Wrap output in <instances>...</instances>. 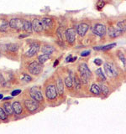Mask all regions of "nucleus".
<instances>
[{"instance_id":"1","label":"nucleus","mask_w":126,"mask_h":134,"mask_svg":"<svg viewBox=\"0 0 126 134\" xmlns=\"http://www.w3.org/2000/svg\"><path fill=\"white\" fill-rule=\"evenodd\" d=\"M78 70H79L80 75H81V81L84 83H87L89 81V78L91 77L92 73L89 68L87 67V64L82 63V64L80 65L78 67Z\"/></svg>"},{"instance_id":"2","label":"nucleus","mask_w":126,"mask_h":134,"mask_svg":"<svg viewBox=\"0 0 126 134\" xmlns=\"http://www.w3.org/2000/svg\"><path fill=\"white\" fill-rule=\"evenodd\" d=\"M28 70L32 75H38L42 72V70H43V66H42V65L39 62L33 61L28 65Z\"/></svg>"},{"instance_id":"3","label":"nucleus","mask_w":126,"mask_h":134,"mask_svg":"<svg viewBox=\"0 0 126 134\" xmlns=\"http://www.w3.org/2000/svg\"><path fill=\"white\" fill-rule=\"evenodd\" d=\"M9 28L15 29V30H21L23 29L24 19L21 18H13L9 20Z\"/></svg>"},{"instance_id":"4","label":"nucleus","mask_w":126,"mask_h":134,"mask_svg":"<svg viewBox=\"0 0 126 134\" xmlns=\"http://www.w3.org/2000/svg\"><path fill=\"white\" fill-rule=\"evenodd\" d=\"M45 96L49 100H55L57 97V89L55 85H49L45 88Z\"/></svg>"},{"instance_id":"5","label":"nucleus","mask_w":126,"mask_h":134,"mask_svg":"<svg viewBox=\"0 0 126 134\" xmlns=\"http://www.w3.org/2000/svg\"><path fill=\"white\" fill-rule=\"evenodd\" d=\"M29 93H30L31 97L35 100H36V102H43L44 100V97H43V95H42V92L38 87H35V86L32 87L31 89L29 90Z\"/></svg>"},{"instance_id":"6","label":"nucleus","mask_w":126,"mask_h":134,"mask_svg":"<svg viewBox=\"0 0 126 134\" xmlns=\"http://www.w3.org/2000/svg\"><path fill=\"white\" fill-rule=\"evenodd\" d=\"M92 31H93V33L96 35H98L99 37H103L105 35H106L107 29L104 24L98 23L94 25L93 28H92Z\"/></svg>"},{"instance_id":"7","label":"nucleus","mask_w":126,"mask_h":134,"mask_svg":"<svg viewBox=\"0 0 126 134\" xmlns=\"http://www.w3.org/2000/svg\"><path fill=\"white\" fill-rule=\"evenodd\" d=\"M65 35H66V39L69 44H72L75 40H76V35H77V31H76V29L74 28H69L67 29L66 32H65Z\"/></svg>"},{"instance_id":"8","label":"nucleus","mask_w":126,"mask_h":134,"mask_svg":"<svg viewBox=\"0 0 126 134\" xmlns=\"http://www.w3.org/2000/svg\"><path fill=\"white\" fill-rule=\"evenodd\" d=\"M32 24V29L36 33H41L42 31H44V26L42 24V21L39 18H35L31 22Z\"/></svg>"},{"instance_id":"9","label":"nucleus","mask_w":126,"mask_h":134,"mask_svg":"<svg viewBox=\"0 0 126 134\" xmlns=\"http://www.w3.org/2000/svg\"><path fill=\"white\" fill-rule=\"evenodd\" d=\"M24 106L29 111L33 112L38 109L39 104H38V102H36L34 99H27L24 100Z\"/></svg>"},{"instance_id":"10","label":"nucleus","mask_w":126,"mask_h":134,"mask_svg":"<svg viewBox=\"0 0 126 134\" xmlns=\"http://www.w3.org/2000/svg\"><path fill=\"white\" fill-rule=\"evenodd\" d=\"M104 70L107 75L109 77H115L117 75V71L115 67L110 63H105L104 64Z\"/></svg>"},{"instance_id":"11","label":"nucleus","mask_w":126,"mask_h":134,"mask_svg":"<svg viewBox=\"0 0 126 134\" xmlns=\"http://www.w3.org/2000/svg\"><path fill=\"white\" fill-rule=\"evenodd\" d=\"M39 48H40V44L37 43V42H34V43H32L30 45V49L26 52V56L27 57L35 56L37 54L38 50H39Z\"/></svg>"},{"instance_id":"12","label":"nucleus","mask_w":126,"mask_h":134,"mask_svg":"<svg viewBox=\"0 0 126 134\" xmlns=\"http://www.w3.org/2000/svg\"><path fill=\"white\" fill-rule=\"evenodd\" d=\"M88 29H89V25L87 23H82L77 27V30L76 31H77V34L79 36L83 37L86 35V33L87 32Z\"/></svg>"},{"instance_id":"13","label":"nucleus","mask_w":126,"mask_h":134,"mask_svg":"<svg viewBox=\"0 0 126 134\" xmlns=\"http://www.w3.org/2000/svg\"><path fill=\"white\" fill-rule=\"evenodd\" d=\"M42 24H43L44 29H51L54 26V20L50 17H44L41 19Z\"/></svg>"},{"instance_id":"14","label":"nucleus","mask_w":126,"mask_h":134,"mask_svg":"<svg viewBox=\"0 0 126 134\" xmlns=\"http://www.w3.org/2000/svg\"><path fill=\"white\" fill-rule=\"evenodd\" d=\"M9 28V24L6 18L0 16V32H4Z\"/></svg>"},{"instance_id":"15","label":"nucleus","mask_w":126,"mask_h":134,"mask_svg":"<svg viewBox=\"0 0 126 134\" xmlns=\"http://www.w3.org/2000/svg\"><path fill=\"white\" fill-rule=\"evenodd\" d=\"M122 35V33L114 26H111L108 28V36L110 38H117Z\"/></svg>"},{"instance_id":"16","label":"nucleus","mask_w":126,"mask_h":134,"mask_svg":"<svg viewBox=\"0 0 126 134\" xmlns=\"http://www.w3.org/2000/svg\"><path fill=\"white\" fill-rule=\"evenodd\" d=\"M12 107H13V110H14V112H15V114H16V115H20L21 113L23 112L22 105H21L20 102H13Z\"/></svg>"},{"instance_id":"17","label":"nucleus","mask_w":126,"mask_h":134,"mask_svg":"<svg viewBox=\"0 0 126 134\" xmlns=\"http://www.w3.org/2000/svg\"><path fill=\"white\" fill-rule=\"evenodd\" d=\"M23 30L25 32L31 34L33 29H32V24L29 20L27 19H24V24H23Z\"/></svg>"},{"instance_id":"18","label":"nucleus","mask_w":126,"mask_h":134,"mask_svg":"<svg viewBox=\"0 0 126 134\" xmlns=\"http://www.w3.org/2000/svg\"><path fill=\"white\" fill-rule=\"evenodd\" d=\"M3 110L8 116H12L14 114V110H13V107L9 102H5L3 104Z\"/></svg>"},{"instance_id":"19","label":"nucleus","mask_w":126,"mask_h":134,"mask_svg":"<svg viewBox=\"0 0 126 134\" xmlns=\"http://www.w3.org/2000/svg\"><path fill=\"white\" fill-rule=\"evenodd\" d=\"M56 89H57V92L60 95H62L64 93V84H63V81L61 78H58V80H57Z\"/></svg>"},{"instance_id":"20","label":"nucleus","mask_w":126,"mask_h":134,"mask_svg":"<svg viewBox=\"0 0 126 134\" xmlns=\"http://www.w3.org/2000/svg\"><path fill=\"white\" fill-rule=\"evenodd\" d=\"M42 52H43L44 54H52L54 51H55V48L52 47V46L50 45H48V44H45L44 46H42Z\"/></svg>"},{"instance_id":"21","label":"nucleus","mask_w":126,"mask_h":134,"mask_svg":"<svg viewBox=\"0 0 126 134\" xmlns=\"http://www.w3.org/2000/svg\"><path fill=\"white\" fill-rule=\"evenodd\" d=\"M90 91L92 92V94L99 96L101 94L100 86H98V85H97V84H92V85L91 86V88H90Z\"/></svg>"},{"instance_id":"22","label":"nucleus","mask_w":126,"mask_h":134,"mask_svg":"<svg viewBox=\"0 0 126 134\" xmlns=\"http://www.w3.org/2000/svg\"><path fill=\"white\" fill-rule=\"evenodd\" d=\"M121 33H124L125 32V29H126V25H125V20H122V21H119L117 23L116 26H115Z\"/></svg>"},{"instance_id":"23","label":"nucleus","mask_w":126,"mask_h":134,"mask_svg":"<svg viewBox=\"0 0 126 134\" xmlns=\"http://www.w3.org/2000/svg\"><path fill=\"white\" fill-rule=\"evenodd\" d=\"M19 49V45L16 43H11L7 44V49L11 52H16Z\"/></svg>"},{"instance_id":"24","label":"nucleus","mask_w":126,"mask_h":134,"mask_svg":"<svg viewBox=\"0 0 126 134\" xmlns=\"http://www.w3.org/2000/svg\"><path fill=\"white\" fill-rule=\"evenodd\" d=\"M50 58V54H41V55H40L39 57H38V62L40 63L41 65H43L44 63H45L46 61H47Z\"/></svg>"},{"instance_id":"25","label":"nucleus","mask_w":126,"mask_h":134,"mask_svg":"<svg viewBox=\"0 0 126 134\" xmlns=\"http://www.w3.org/2000/svg\"><path fill=\"white\" fill-rule=\"evenodd\" d=\"M116 44L115 43H113L110 44H108V45H105V46H98V47H94L95 50H108V49H110L113 47H115Z\"/></svg>"},{"instance_id":"26","label":"nucleus","mask_w":126,"mask_h":134,"mask_svg":"<svg viewBox=\"0 0 126 134\" xmlns=\"http://www.w3.org/2000/svg\"><path fill=\"white\" fill-rule=\"evenodd\" d=\"M105 5H106L105 0H98V2H97V4H96V8L98 10L101 11L104 8Z\"/></svg>"},{"instance_id":"27","label":"nucleus","mask_w":126,"mask_h":134,"mask_svg":"<svg viewBox=\"0 0 126 134\" xmlns=\"http://www.w3.org/2000/svg\"><path fill=\"white\" fill-rule=\"evenodd\" d=\"M65 84L66 87L68 88H71L73 86V79L71 78V76H67L66 79H65Z\"/></svg>"},{"instance_id":"28","label":"nucleus","mask_w":126,"mask_h":134,"mask_svg":"<svg viewBox=\"0 0 126 134\" xmlns=\"http://www.w3.org/2000/svg\"><path fill=\"white\" fill-rule=\"evenodd\" d=\"M96 74H97V75L103 81H106V77H105V75H104V74H103V70H102V69L101 68H98V70H96Z\"/></svg>"},{"instance_id":"29","label":"nucleus","mask_w":126,"mask_h":134,"mask_svg":"<svg viewBox=\"0 0 126 134\" xmlns=\"http://www.w3.org/2000/svg\"><path fill=\"white\" fill-rule=\"evenodd\" d=\"M21 80L25 82H30L32 81V78L30 75H29L27 74H23L22 75V76H21Z\"/></svg>"},{"instance_id":"30","label":"nucleus","mask_w":126,"mask_h":134,"mask_svg":"<svg viewBox=\"0 0 126 134\" xmlns=\"http://www.w3.org/2000/svg\"><path fill=\"white\" fill-rule=\"evenodd\" d=\"M7 118H8V115L6 114V112L4 111L3 109H2V107H0V119L7 120Z\"/></svg>"},{"instance_id":"31","label":"nucleus","mask_w":126,"mask_h":134,"mask_svg":"<svg viewBox=\"0 0 126 134\" xmlns=\"http://www.w3.org/2000/svg\"><path fill=\"white\" fill-rule=\"evenodd\" d=\"M118 56H119V58L121 60V61L123 62L124 66L125 67V56H124V53H122L121 51H119L118 52Z\"/></svg>"},{"instance_id":"32","label":"nucleus","mask_w":126,"mask_h":134,"mask_svg":"<svg viewBox=\"0 0 126 134\" xmlns=\"http://www.w3.org/2000/svg\"><path fill=\"white\" fill-rule=\"evenodd\" d=\"M100 89H101V91H103V93L105 94V95H107L108 93V88L103 85V84H101V86H100Z\"/></svg>"},{"instance_id":"33","label":"nucleus","mask_w":126,"mask_h":134,"mask_svg":"<svg viewBox=\"0 0 126 134\" xmlns=\"http://www.w3.org/2000/svg\"><path fill=\"white\" fill-rule=\"evenodd\" d=\"M76 60H77V56L72 57V55H71V54H70L69 56H67L66 59V62H73V61H75Z\"/></svg>"},{"instance_id":"34","label":"nucleus","mask_w":126,"mask_h":134,"mask_svg":"<svg viewBox=\"0 0 126 134\" xmlns=\"http://www.w3.org/2000/svg\"><path fill=\"white\" fill-rule=\"evenodd\" d=\"M56 34H57V36L59 37L60 40L62 41V29L61 28H58L57 31H56Z\"/></svg>"},{"instance_id":"35","label":"nucleus","mask_w":126,"mask_h":134,"mask_svg":"<svg viewBox=\"0 0 126 134\" xmlns=\"http://www.w3.org/2000/svg\"><path fill=\"white\" fill-rule=\"evenodd\" d=\"M90 53H91L90 50H85V51H82V52L81 53V55H82V57H86V56H88V55H89Z\"/></svg>"},{"instance_id":"36","label":"nucleus","mask_w":126,"mask_h":134,"mask_svg":"<svg viewBox=\"0 0 126 134\" xmlns=\"http://www.w3.org/2000/svg\"><path fill=\"white\" fill-rule=\"evenodd\" d=\"M21 93V90H15L14 91H12V93H11V96H18L19 94Z\"/></svg>"},{"instance_id":"37","label":"nucleus","mask_w":126,"mask_h":134,"mask_svg":"<svg viewBox=\"0 0 126 134\" xmlns=\"http://www.w3.org/2000/svg\"><path fill=\"white\" fill-rule=\"evenodd\" d=\"M94 63L97 65H98L100 66L101 65L103 64V60H100V59H95L94 60Z\"/></svg>"},{"instance_id":"38","label":"nucleus","mask_w":126,"mask_h":134,"mask_svg":"<svg viewBox=\"0 0 126 134\" xmlns=\"http://www.w3.org/2000/svg\"><path fill=\"white\" fill-rule=\"evenodd\" d=\"M58 63H59V60H56V61H55V63H54V67H56L58 65Z\"/></svg>"},{"instance_id":"39","label":"nucleus","mask_w":126,"mask_h":134,"mask_svg":"<svg viewBox=\"0 0 126 134\" xmlns=\"http://www.w3.org/2000/svg\"><path fill=\"white\" fill-rule=\"evenodd\" d=\"M11 98H12V97H5L3 100H10Z\"/></svg>"},{"instance_id":"40","label":"nucleus","mask_w":126,"mask_h":134,"mask_svg":"<svg viewBox=\"0 0 126 134\" xmlns=\"http://www.w3.org/2000/svg\"><path fill=\"white\" fill-rule=\"evenodd\" d=\"M3 98V94H0V99Z\"/></svg>"},{"instance_id":"41","label":"nucleus","mask_w":126,"mask_h":134,"mask_svg":"<svg viewBox=\"0 0 126 134\" xmlns=\"http://www.w3.org/2000/svg\"><path fill=\"white\" fill-rule=\"evenodd\" d=\"M0 55H1V54H0Z\"/></svg>"}]
</instances>
